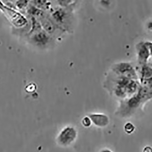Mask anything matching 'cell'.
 <instances>
[{
	"mask_svg": "<svg viewBox=\"0 0 152 152\" xmlns=\"http://www.w3.org/2000/svg\"><path fill=\"white\" fill-rule=\"evenodd\" d=\"M136 48L139 63L142 64H147L152 55V42L148 41L139 42L137 45Z\"/></svg>",
	"mask_w": 152,
	"mask_h": 152,
	"instance_id": "4",
	"label": "cell"
},
{
	"mask_svg": "<svg viewBox=\"0 0 152 152\" xmlns=\"http://www.w3.org/2000/svg\"><path fill=\"white\" fill-rule=\"evenodd\" d=\"M89 117L91 119L92 124L99 127H106L110 122V120L107 115L103 114H91Z\"/></svg>",
	"mask_w": 152,
	"mask_h": 152,
	"instance_id": "5",
	"label": "cell"
},
{
	"mask_svg": "<svg viewBox=\"0 0 152 152\" xmlns=\"http://www.w3.org/2000/svg\"><path fill=\"white\" fill-rule=\"evenodd\" d=\"M142 102L140 97L137 94H136L128 101L127 104L129 108L136 109L138 107Z\"/></svg>",
	"mask_w": 152,
	"mask_h": 152,
	"instance_id": "6",
	"label": "cell"
},
{
	"mask_svg": "<svg viewBox=\"0 0 152 152\" xmlns=\"http://www.w3.org/2000/svg\"><path fill=\"white\" fill-rule=\"evenodd\" d=\"M0 9L16 27H22L27 23V19L22 14L7 7L0 1Z\"/></svg>",
	"mask_w": 152,
	"mask_h": 152,
	"instance_id": "2",
	"label": "cell"
},
{
	"mask_svg": "<svg viewBox=\"0 0 152 152\" xmlns=\"http://www.w3.org/2000/svg\"><path fill=\"white\" fill-rule=\"evenodd\" d=\"M77 135L78 132L75 127L66 126L59 132L57 137V141L61 146H68L76 140Z\"/></svg>",
	"mask_w": 152,
	"mask_h": 152,
	"instance_id": "1",
	"label": "cell"
},
{
	"mask_svg": "<svg viewBox=\"0 0 152 152\" xmlns=\"http://www.w3.org/2000/svg\"><path fill=\"white\" fill-rule=\"evenodd\" d=\"M143 152H152V148L150 147H146L143 149Z\"/></svg>",
	"mask_w": 152,
	"mask_h": 152,
	"instance_id": "12",
	"label": "cell"
},
{
	"mask_svg": "<svg viewBox=\"0 0 152 152\" xmlns=\"http://www.w3.org/2000/svg\"><path fill=\"white\" fill-rule=\"evenodd\" d=\"M141 80L152 78V68L147 64H143L141 70Z\"/></svg>",
	"mask_w": 152,
	"mask_h": 152,
	"instance_id": "7",
	"label": "cell"
},
{
	"mask_svg": "<svg viewBox=\"0 0 152 152\" xmlns=\"http://www.w3.org/2000/svg\"><path fill=\"white\" fill-rule=\"evenodd\" d=\"M82 125L86 127H89L92 124V122L89 117H84L81 121Z\"/></svg>",
	"mask_w": 152,
	"mask_h": 152,
	"instance_id": "10",
	"label": "cell"
},
{
	"mask_svg": "<svg viewBox=\"0 0 152 152\" xmlns=\"http://www.w3.org/2000/svg\"><path fill=\"white\" fill-rule=\"evenodd\" d=\"M125 132L127 134H131L135 130V126L131 123H127L124 127Z\"/></svg>",
	"mask_w": 152,
	"mask_h": 152,
	"instance_id": "9",
	"label": "cell"
},
{
	"mask_svg": "<svg viewBox=\"0 0 152 152\" xmlns=\"http://www.w3.org/2000/svg\"><path fill=\"white\" fill-rule=\"evenodd\" d=\"M27 1H19L17 3V6H18V8H23L24 7H25L27 6Z\"/></svg>",
	"mask_w": 152,
	"mask_h": 152,
	"instance_id": "11",
	"label": "cell"
},
{
	"mask_svg": "<svg viewBox=\"0 0 152 152\" xmlns=\"http://www.w3.org/2000/svg\"><path fill=\"white\" fill-rule=\"evenodd\" d=\"M113 70L119 76L132 80H135L137 79L135 69L128 63H121L115 64L113 68Z\"/></svg>",
	"mask_w": 152,
	"mask_h": 152,
	"instance_id": "3",
	"label": "cell"
},
{
	"mask_svg": "<svg viewBox=\"0 0 152 152\" xmlns=\"http://www.w3.org/2000/svg\"><path fill=\"white\" fill-rule=\"evenodd\" d=\"M100 152H113L111 151L110 149L108 148H104V149H102Z\"/></svg>",
	"mask_w": 152,
	"mask_h": 152,
	"instance_id": "13",
	"label": "cell"
},
{
	"mask_svg": "<svg viewBox=\"0 0 152 152\" xmlns=\"http://www.w3.org/2000/svg\"><path fill=\"white\" fill-rule=\"evenodd\" d=\"M42 24L45 31L49 34L52 33L54 30L53 24L50 20L45 19L42 22Z\"/></svg>",
	"mask_w": 152,
	"mask_h": 152,
	"instance_id": "8",
	"label": "cell"
}]
</instances>
